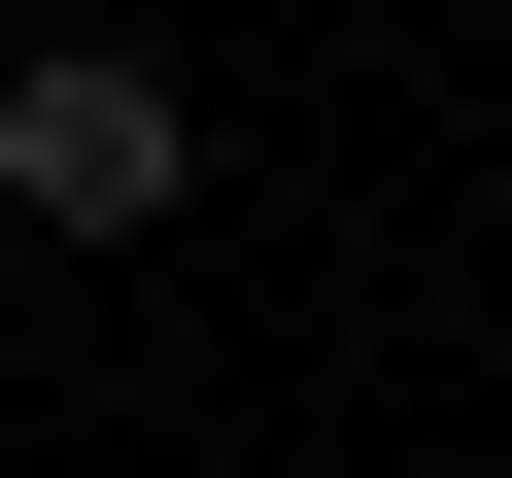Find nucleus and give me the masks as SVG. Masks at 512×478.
<instances>
[{"instance_id":"obj_1","label":"nucleus","mask_w":512,"mask_h":478,"mask_svg":"<svg viewBox=\"0 0 512 478\" xmlns=\"http://www.w3.org/2000/svg\"><path fill=\"white\" fill-rule=\"evenodd\" d=\"M171 171H205V103H171V69H103V35L0 69V205H35V239H137Z\"/></svg>"},{"instance_id":"obj_2","label":"nucleus","mask_w":512,"mask_h":478,"mask_svg":"<svg viewBox=\"0 0 512 478\" xmlns=\"http://www.w3.org/2000/svg\"><path fill=\"white\" fill-rule=\"evenodd\" d=\"M0 69H35V0H0Z\"/></svg>"}]
</instances>
